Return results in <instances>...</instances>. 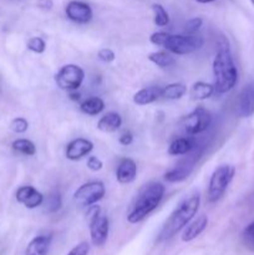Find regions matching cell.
I'll list each match as a JSON object with an SVG mask.
<instances>
[{
	"label": "cell",
	"mask_w": 254,
	"mask_h": 255,
	"mask_svg": "<svg viewBox=\"0 0 254 255\" xmlns=\"http://www.w3.org/2000/svg\"><path fill=\"white\" fill-rule=\"evenodd\" d=\"M199 206H201V193L197 191H194L188 197L182 199L178 206L172 212L171 216L167 218L163 227H162L161 232H159L158 241H167V239L176 236L182 229H184V227L196 217Z\"/></svg>",
	"instance_id": "1"
},
{
	"label": "cell",
	"mask_w": 254,
	"mask_h": 255,
	"mask_svg": "<svg viewBox=\"0 0 254 255\" xmlns=\"http://www.w3.org/2000/svg\"><path fill=\"white\" fill-rule=\"evenodd\" d=\"M213 76L214 90L221 95L233 90L238 81V70L227 42L219 45L217 50L213 59Z\"/></svg>",
	"instance_id": "2"
},
{
	"label": "cell",
	"mask_w": 254,
	"mask_h": 255,
	"mask_svg": "<svg viewBox=\"0 0 254 255\" xmlns=\"http://www.w3.org/2000/svg\"><path fill=\"white\" fill-rule=\"evenodd\" d=\"M166 188L159 182H149L141 187L131 211L127 214V221L131 224L139 223L148 214H151L162 202Z\"/></svg>",
	"instance_id": "3"
},
{
	"label": "cell",
	"mask_w": 254,
	"mask_h": 255,
	"mask_svg": "<svg viewBox=\"0 0 254 255\" xmlns=\"http://www.w3.org/2000/svg\"><path fill=\"white\" fill-rule=\"evenodd\" d=\"M149 41L156 46H162L174 55H187L201 49L204 44L202 36L197 35H174L164 31H157L149 36Z\"/></svg>",
	"instance_id": "4"
},
{
	"label": "cell",
	"mask_w": 254,
	"mask_h": 255,
	"mask_svg": "<svg viewBox=\"0 0 254 255\" xmlns=\"http://www.w3.org/2000/svg\"><path fill=\"white\" fill-rule=\"evenodd\" d=\"M236 168L231 164H221L212 173L208 183L209 202H217L224 196L229 184L233 181Z\"/></svg>",
	"instance_id": "5"
},
{
	"label": "cell",
	"mask_w": 254,
	"mask_h": 255,
	"mask_svg": "<svg viewBox=\"0 0 254 255\" xmlns=\"http://www.w3.org/2000/svg\"><path fill=\"white\" fill-rule=\"evenodd\" d=\"M201 154L202 152L197 147L189 153L184 154L183 158L179 159L176 166L172 167L164 173V181H167L168 183H178V182H183L184 179L188 178L193 172L198 159L201 158Z\"/></svg>",
	"instance_id": "6"
},
{
	"label": "cell",
	"mask_w": 254,
	"mask_h": 255,
	"mask_svg": "<svg viewBox=\"0 0 254 255\" xmlns=\"http://www.w3.org/2000/svg\"><path fill=\"white\" fill-rule=\"evenodd\" d=\"M85 80V71L82 67L75 64L64 65L55 75L57 87L65 91H77Z\"/></svg>",
	"instance_id": "7"
},
{
	"label": "cell",
	"mask_w": 254,
	"mask_h": 255,
	"mask_svg": "<svg viewBox=\"0 0 254 255\" xmlns=\"http://www.w3.org/2000/svg\"><path fill=\"white\" fill-rule=\"evenodd\" d=\"M106 194V188L101 181L84 183L75 191L74 201L82 207H94Z\"/></svg>",
	"instance_id": "8"
},
{
	"label": "cell",
	"mask_w": 254,
	"mask_h": 255,
	"mask_svg": "<svg viewBox=\"0 0 254 255\" xmlns=\"http://www.w3.org/2000/svg\"><path fill=\"white\" fill-rule=\"evenodd\" d=\"M90 237L95 247H102L106 244L110 233V221L106 214L100 211L99 207H94L89 223Z\"/></svg>",
	"instance_id": "9"
},
{
	"label": "cell",
	"mask_w": 254,
	"mask_h": 255,
	"mask_svg": "<svg viewBox=\"0 0 254 255\" xmlns=\"http://www.w3.org/2000/svg\"><path fill=\"white\" fill-rule=\"evenodd\" d=\"M211 124L212 115L202 106L197 107L182 120V126L184 127V131L187 132L188 136H196V134L202 133L208 129Z\"/></svg>",
	"instance_id": "10"
},
{
	"label": "cell",
	"mask_w": 254,
	"mask_h": 255,
	"mask_svg": "<svg viewBox=\"0 0 254 255\" xmlns=\"http://www.w3.org/2000/svg\"><path fill=\"white\" fill-rule=\"evenodd\" d=\"M65 14L67 19L77 24H87L91 21L94 16L91 6L87 2L80 1V0H71L67 2L65 7Z\"/></svg>",
	"instance_id": "11"
},
{
	"label": "cell",
	"mask_w": 254,
	"mask_h": 255,
	"mask_svg": "<svg viewBox=\"0 0 254 255\" xmlns=\"http://www.w3.org/2000/svg\"><path fill=\"white\" fill-rule=\"evenodd\" d=\"M15 197H16V201L27 209L37 208L44 203L45 199L41 192H39L32 186H22L17 188Z\"/></svg>",
	"instance_id": "12"
},
{
	"label": "cell",
	"mask_w": 254,
	"mask_h": 255,
	"mask_svg": "<svg viewBox=\"0 0 254 255\" xmlns=\"http://www.w3.org/2000/svg\"><path fill=\"white\" fill-rule=\"evenodd\" d=\"M94 149V143L90 139L82 138H75L67 143L66 149H65V156L70 161H79V159L84 158L87 154L91 153Z\"/></svg>",
	"instance_id": "13"
},
{
	"label": "cell",
	"mask_w": 254,
	"mask_h": 255,
	"mask_svg": "<svg viewBox=\"0 0 254 255\" xmlns=\"http://www.w3.org/2000/svg\"><path fill=\"white\" fill-rule=\"evenodd\" d=\"M237 111L241 117H251L254 115V87L253 85H248L242 90L238 97Z\"/></svg>",
	"instance_id": "14"
},
{
	"label": "cell",
	"mask_w": 254,
	"mask_h": 255,
	"mask_svg": "<svg viewBox=\"0 0 254 255\" xmlns=\"http://www.w3.org/2000/svg\"><path fill=\"white\" fill-rule=\"evenodd\" d=\"M137 163L132 158H122L116 168V179L121 184H128L136 179Z\"/></svg>",
	"instance_id": "15"
},
{
	"label": "cell",
	"mask_w": 254,
	"mask_h": 255,
	"mask_svg": "<svg viewBox=\"0 0 254 255\" xmlns=\"http://www.w3.org/2000/svg\"><path fill=\"white\" fill-rule=\"evenodd\" d=\"M207 226H208V217L206 214H201L194 221H191L184 227V231L182 233V242L188 243V242L194 241L197 237L203 233Z\"/></svg>",
	"instance_id": "16"
},
{
	"label": "cell",
	"mask_w": 254,
	"mask_h": 255,
	"mask_svg": "<svg viewBox=\"0 0 254 255\" xmlns=\"http://www.w3.org/2000/svg\"><path fill=\"white\" fill-rule=\"evenodd\" d=\"M197 147V141L194 137H179L172 141L168 147V154L171 156H184Z\"/></svg>",
	"instance_id": "17"
},
{
	"label": "cell",
	"mask_w": 254,
	"mask_h": 255,
	"mask_svg": "<svg viewBox=\"0 0 254 255\" xmlns=\"http://www.w3.org/2000/svg\"><path fill=\"white\" fill-rule=\"evenodd\" d=\"M162 97V87L149 86L141 89L133 95V102L138 106H147Z\"/></svg>",
	"instance_id": "18"
},
{
	"label": "cell",
	"mask_w": 254,
	"mask_h": 255,
	"mask_svg": "<svg viewBox=\"0 0 254 255\" xmlns=\"http://www.w3.org/2000/svg\"><path fill=\"white\" fill-rule=\"evenodd\" d=\"M122 126V117L117 112L111 111L101 117L97 122V128L105 133H112L116 132Z\"/></svg>",
	"instance_id": "19"
},
{
	"label": "cell",
	"mask_w": 254,
	"mask_h": 255,
	"mask_svg": "<svg viewBox=\"0 0 254 255\" xmlns=\"http://www.w3.org/2000/svg\"><path fill=\"white\" fill-rule=\"evenodd\" d=\"M51 237L49 236H37L31 239L26 247L25 255H47L49 253Z\"/></svg>",
	"instance_id": "20"
},
{
	"label": "cell",
	"mask_w": 254,
	"mask_h": 255,
	"mask_svg": "<svg viewBox=\"0 0 254 255\" xmlns=\"http://www.w3.org/2000/svg\"><path fill=\"white\" fill-rule=\"evenodd\" d=\"M214 92H216L214 85L207 84V82L203 81H198L192 85L189 95H191L192 100H194V101H203V100L209 99Z\"/></svg>",
	"instance_id": "21"
},
{
	"label": "cell",
	"mask_w": 254,
	"mask_h": 255,
	"mask_svg": "<svg viewBox=\"0 0 254 255\" xmlns=\"http://www.w3.org/2000/svg\"><path fill=\"white\" fill-rule=\"evenodd\" d=\"M80 110L89 116H97L105 110V102L101 97L91 96L80 104Z\"/></svg>",
	"instance_id": "22"
},
{
	"label": "cell",
	"mask_w": 254,
	"mask_h": 255,
	"mask_svg": "<svg viewBox=\"0 0 254 255\" xmlns=\"http://www.w3.org/2000/svg\"><path fill=\"white\" fill-rule=\"evenodd\" d=\"M187 92H188V89L186 85L181 84V82H172V84L162 87V97L166 100H171V101L181 100Z\"/></svg>",
	"instance_id": "23"
},
{
	"label": "cell",
	"mask_w": 254,
	"mask_h": 255,
	"mask_svg": "<svg viewBox=\"0 0 254 255\" xmlns=\"http://www.w3.org/2000/svg\"><path fill=\"white\" fill-rule=\"evenodd\" d=\"M148 60L161 69H171L176 66L177 61L168 51H154L148 55Z\"/></svg>",
	"instance_id": "24"
},
{
	"label": "cell",
	"mask_w": 254,
	"mask_h": 255,
	"mask_svg": "<svg viewBox=\"0 0 254 255\" xmlns=\"http://www.w3.org/2000/svg\"><path fill=\"white\" fill-rule=\"evenodd\" d=\"M11 147L15 152H17L20 154H24V156H34L36 153V146H35V143L26 138L15 139L11 143Z\"/></svg>",
	"instance_id": "25"
},
{
	"label": "cell",
	"mask_w": 254,
	"mask_h": 255,
	"mask_svg": "<svg viewBox=\"0 0 254 255\" xmlns=\"http://www.w3.org/2000/svg\"><path fill=\"white\" fill-rule=\"evenodd\" d=\"M45 211L47 213H55V212L59 211L62 207V197L61 193L59 191H54L51 193H49L46 199H44Z\"/></svg>",
	"instance_id": "26"
},
{
	"label": "cell",
	"mask_w": 254,
	"mask_h": 255,
	"mask_svg": "<svg viewBox=\"0 0 254 255\" xmlns=\"http://www.w3.org/2000/svg\"><path fill=\"white\" fill-rule=\"evenodd\" d=\"M152 11H153V21L157 26L164 27L169 24V15L163 5L153 4Z\"/></svg>",
	"instance_id": "27"
},
{
	"label": "cell",
	"mask_w": 254,
	"mask_h": 255,
	"mask_svg": "<svg viewBox=\"0 0 254 255\" xmlns=\"http://www.w3.org/2000/svg\"><path fill=\"white\" fill-rule=\"evenodd\" d=\"M27 50L35 52V54H42L46 50V42L44 39L39 36H34L27 41L26 44Z\"/></svg>",
	"instance_id": "28"
},
{
	"label": "cell",
	"mask_w": 254,
	"mask_h": 255,
	"mask_svg": "<svg viewBox=\"0 0 254 255\" xmlns=\"http://www.w3.org/2000/svg\"><path fill=\"white\" fill-rule=\"evenodd\" d=\"M29 128V122L24 117H15L11 122H10V129L15 133H25Z\"/></svg>",
	"instance_id": "29"
},
{
	"label": "cell",
	"mask_w": 254,
	"mask_h": 255,
	"mask_svg": "<svg viewBox=\"0 0 254 255\" xmlns=\"http://www.w3.org/2000/svg\"><path fill=\"white\" fill-rule=\"evenodd\" d=\"M202 25H203L202 17H192L184 25V32L188 35H196V32L201 29Z\"/></svg>",
	"instance_id": "30"
},
{
	"label": "cell",
	"mask_w": 254,
	"mask_h": 255,
	"mask_svg": "<svg viewBox=\"0 0 254 255\" xmlns=\"http://www.w3.org/2000/svg\"><path fill=\"white\" fill-rule=\"evenodd\" d=\"M243 239L244 243L248 246V248L254 251V222H252L243 232Z\"/></svg>",
	"instance_id": "31"
},
{
	"label": "cell",
	"mask_w": 254,
	"mask_h": 255,
	"mask_svg": "<svg viewBox=\"0 0 254 255\" xmlns=\"http://www.w3.org/2000/svg\"><path fill=\"white\" fill-rule=\"evenodd\" d=\"M97 57H99L100 61L105 62V64H110V62L115 61L116 55H115V52L112 51L111 49L105 47V49H101L99 52H97Z\"/></svg>",
	"instance_id": "32"
},
{
	"label": "cell",
	"mask_w": 254,
	"mask_h": 255,
	"mask_svg": "<svg viewBox=\"0 0 254 255\" xmlns=\"http://www.w3.org/2000/svg\"><path fill=\"white\" fill-rule=\"evenodd\" d=\"M86 164H87V168L92 172L101 171L102 167H104V162H102L101 159L96 156H90L89 158H87Z\"/></svg>",
	"instance_id": "33"
},
{
	"label": "cell",
	"mask_w": 254,
	"mask_h": 255,
	"mask_svg": "<svg viewBox=\"0 0 254 255\" xmlns=\"http://www.w3.org/2000/svg\"><path fill=\"white\" fill-rule=\"evenodd\" d=\"M90 246L87 242H81L77 246H75L67 255H89Z\"/></svg>",
	"instance_id": "34"
},
{
	"label": "cell",
	"mask_w": 254,
	"mask_h": 255,
	"mask_svg": "<svg viewBox=\"0 0 254 255\" xmlns=\"http://www.w3.org/2000/svg\"><path fill=\"white\" fill-rule=\"evenodd\" d=\"M119 142L122 146H129V144H132V142H133V134L128 131L125 132V133H122L121 136H120Z\"/></svg>",
	"instance_id": "35"
},
{
	"label": "cell",
	"mask_w": 254,
	"mask_h": 255,
	"mask_svg": "<svg viewBox=\"0 0 254 255\" xmlns=\"http://www.w3.org/2000/svg\"><path fill=\"white\" fill-rule=\"evenodd\" d=\"M37 6H39L40 9L47 11V10L52 9V6H54V1H52V0H37Z\"/></svg>",
	"instance_id": "36"
},
{
	"label": "cell",
	"mask_w": 254,
	"mask_h": 255,
	"mask_svg": "<svg viewBox=\"0 0 254 255\" xmlns=\"http://www.w3.org/2000/svg\"><path fill=\"white\" fill-rule=\"evenodd\" d=\"M69 97L72 100V101H79L80 100V94H77L76 91H70Z\"/></svg>",
	"instance_id": "37"
},
{
	"label": "cell",
	"mask_w": 254,
	"mask_h": 255,
	"mask_svg": "<svg viewBox=\"0 0 254 255\" xmlns=\"http://www.w3.org/2000/svg\"><path fill=\"white\" fill-rule=\"evenodd\" d=\"M196 1L199 2V4H209V2H214L217 0H196Z\"/></svg>",
	"instance_id": "38"
},
{
	"label": "cell",
	"mask_w": 254,
	"mask_h": 255,
	"mask_svg": "<svg viewBox=\"0 0 254 255\" xmlns=\"http://www.w3.org/2000/svg\"><path fill=\"white\" fill-rule=\"evenodd\" d=\"M251 2H252V4H253V5H254V0H251Z\"/></svg>",
	"instance_id": "39"
},
{
	"label": "cell",
	"mask_w": 254,
	"mask_h": 255,
	"mask_svg": "<svg viewBox=\"0 0 254 255\" xmlns=\"http://www.w3.org/2000/svg\"><path fill=\"white\" fill-rule=\"evenodd\" d=\"M253 87H254V84H253Z\"/></svg>",
	"instance_id": "40"
}]
</instances>
